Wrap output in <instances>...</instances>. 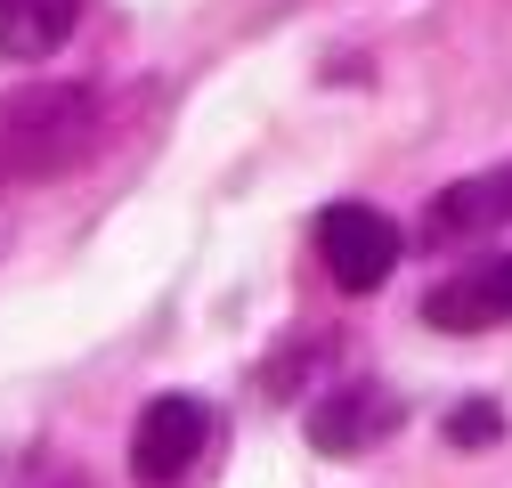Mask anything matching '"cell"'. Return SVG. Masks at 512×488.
<instances>
[{"instance_id":"obj_1","label":"cell","mask_w":512,"mask_h":488,"mask_svg":"<svg viewBox=\"0 0 512 488\" xmlns=\"http://www.w3.org/2000/svg\"><path fill=\"white\" fill-rule=\"evenodd\" d=\"M98 139V98L82 82H41L0 98V188H33L57 179L66 163H82Z\"/></svg>"},{"instance_id":"obj_2","label":"cell","mask_w":512,"mask_h":488,"mask_svg":"<svg viewBox=\"0 0 512 488\" xmlns=\"http://www.w3.org/2000/svg\"><path fill=\"white\" fill-rule=\"evenodd\" d=\"M317 261H326V277H334L342 293L391 285V269H399V228H391V212H374V204H326V212H317Z\"/></svg>"},{"instance_id":"obj_3","label":"cell","mask_w":512,"mask_h":488,"mask_svg":"<svg viewBox=\"0 0 512 488\" xmlns=\"http://www.w3.org/2000/svg\"><path fill=\"white\" fill-rule=\"evenodd\" d=\"M204 440H212L204 399H187V391L147 399V407H139V432H131V472H139V488H171V480H187V464L204 456Z\"/></svg>"},{"instance_id":"obj_4","label":"cell","mask_w":512,"mask_h":488,"mask_svg":"<svg viewBox=\"0 0 512 488\" xmlns=\"http://www.w3.org/2000/svg\"><path fill=\"white\" fill-rule=\"evenodd\" d=\"M399 423H407V399L391 383H342V391H326L309 407V440L326 456H366V448L391 440Z\"/></svg>"},{"instance_id":"obj_5","label":"cell","mask_w":512,"mask_h":488,"mask_svg":"<svg viewBox=\"0 0 512 488\" xmlns=\"http://www.w3.org/2000/svg\"><path fill=\"white\" fill-rule=\"evenodd\" d=\"M504 318H512V253H488L423 293V326H439V334H480Z\"/></svg>"},{"instance_id":"obj_6","label":"cell","mask_w":512,"mask_h":488,"mask_svg":"<svg viewBox=\"0 0 512 488\" xmlns=\"http://www.w3.org/2000/svg\"><path fill=\"white\" fill-rule=\"evenodd\" d=\"M504 220H512V163L472 171V179H456V188H439L431 212H423V236L464 244V236H496Z\"/></svg>"},{"instance_id":"obj_7","label":"cell","mask_w":512,"mask_h":488,"mask_svg":"<svg viewBox=\"0 0 512 488\" xmlns=\"http://www.w3.org/2000/svg\"><path fill=\"white\" fill-rule=\"evenodd\" d=\"M82 25V0H0V57L41 66L66 49V33Z\"/></svg>"},{"instance_id":"obj_8","label":"cell","mask_w":512,"mask_h":488,"mask_svg":"<svg viewBox=\"0 0 512 488\" xmlns=\"http://www.w3.org/2000/svg\"><path fill=\"white\" fill-rule=\"evenodd\" d=\"M504 432V415L488 407V399H472V407H456V415H447V440H456V448H488Z\"/></svg>"},{"instance_id":"obj_9","label":"cell","mask_w":512,"mask_h":488,"mask_svg":"<svg viewBox=\"0 0 512 488\" xmlns=\"http://www.w3.org/2000/svg\"><path fill=\"white\" fill-rule=\"evenodd\" d=\"M66 488H82V480H66Z\"/></svg>"}]
</instances>
